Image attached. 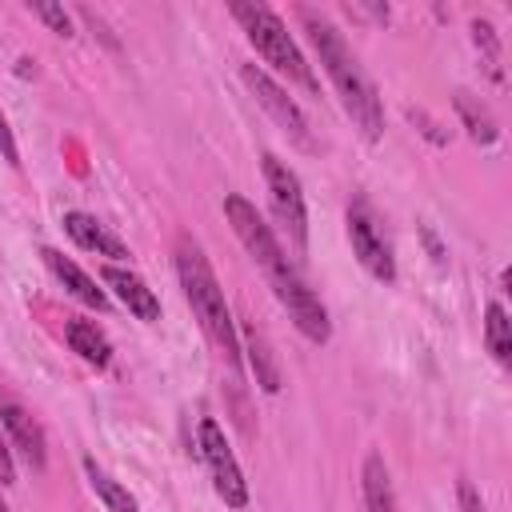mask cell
I'll return each mask as SVG.
<instances>
[{
  "instance_id": "1",
  "label": "cell",
  "mask_w": 512,
  "mask_h": 512,
  "mask_svg": "<svg viewBox=\"0 0 512 512\" xmlns=\"http://www.w3.org/2000/svg\"><path fill=\"white\" fill-rule=\"evenodd\" d=\"M300 16H304L308 40H312V48H316V56H320L328 80L336 84V96H340L344 112H348L352 124L364 132V140H380V136H384V104H380L376 84L368 80L364 64L352 56V48L344 44V36L336 32L332 20L316 16L312 8H304Z\"/></svg>"
},
{
  "instance_id": "2",
  "label": "cell",
  "mask_w": 512,
  "mask_h": 512,
  "mask_svg": "<svg viewBox=\"0 0 512 512\" xmlns=\"http://www.w3.org/2000/svg\"><path fill=\"white\" fill-rule=\"evenodd\" d=\"M176 276H180V288L200 320V328L208 332V340L216 344V352L224 356L228 368L240 364V336H236V320L228 312V300H224V288L204 256V248L192 240V236H176Z\"/></svg>"
},
{
  "instance_id": "3",
  "label": "cell",
  "mask_w": 512,
  "mask_h": 512,
  "mask_svg": "<svg viewBox=\"0 0 512 512\" xmlns=\"http://www.w3.org/2000/svg\"><path fill=\"white\" fill-rule=\"evenodd\" d=\"M232 16L240 20V28H244L248 44L264 56V64H272L280 76L296 80L300 88L316 92V76H312V68H308V60H304V52L296 48V40L288 36L284 20H280L272 8H264V4H232Z\"/></svg>"
},
{
  "instance_id": "4",
  "label": "cell",
  "mask_w": 512,
  "mask_h": 512,
  "mask_svg": "<svg viewBox=\"0 0 512 512\" xmlns=\"http://www.w3.org/2000/svg\"><path fill=\"white\" fill-rule=\"evenodd\" d=\"M224 216H228V224H232V232H236V240L248 248V256L260 264V272L268 276V284H272V292L276 288H284L292 276H296V264L284 256V248H280V240L272 236V228L264 224V216L256 212V204H248L244 196H224Z\"/></svg>"
},
{
  "instance_id": "5",
  "label": "cell",
  "mask_w": 512,
  "mask_h": 512,
  "mask_svg": "<svg viewBox=\"0 0 512 512\" xmlns=\"http://www.w3.org/2000/svg\"><path fill=\"white\" fill-rule=\"evenodd\" d=\"M196 448H200V460H204V468H208V476H212L216 496H220L228 508H244V504H248V480H244V472H240V464H236V456H232V448H228V440H224V428H220L212 416L200 420Z\"/></svg>"
},
{
  "instance_id": "6",
  "label": "cell",
  "mask_w": 512,
  "mask_h": 512,
  "mask_svg": "<svg viewBox=\"0 0 512 512\" xmlns=\"http://www.w3.org/2000/svg\"><path fill=\"white\" fill-rule=\"evenodd\" d=\"M264 184H268V200L272 212L280 220V228L288 232L292 248L304 252L308 248V212H304V192H300V176L280 160V156H264Z\"/></svg>"
},
{
  "instance_id": "7",
  "label": "cell",
  "mask_w": 512,
  "mask_h": 512,
  "mask_svg": "<svg viewBox=\"0 0 512 512\" xmlns=\"http://www.w3.org/2000/svg\"><path fill=\"white\" fill-rule=\"evenodd\" d=\"M348 240H352V252H356V260L364 264L368 276H376V280H384V284L396 280L392 248H388V240H384V232H380V224H376L368 200H352V204H348Z\"/></svg>"
},
{
  "instance_id": "8",
  "label": "cell",
  "mask_w": 512,
  "mask_h": 512,
  "mask_svg": "<svg viewBox=\"0 0 512 512\" xmlns=\"http://www.w3.org/2000/svg\"><path fill=\"white\" fill-rule=\"evenodd\" d=\"M240 80H244V88L256 96V104L300 144V148H312V136H308V120H304V112H300V104L264 72V68H256V64H244L240 68Z\"/></svg>"
},
{
  "instance_id": "9",
  "label": "cell",
  "mask_w": 512,
  "mask_h": 512,
  "mask_svg": "<svg viewBox=\"0 0 512 512\" xmlns=\"http://www.w3.org/2000/svg\"><path fill=\"white\" fill-rule=\"evenodd\" d=\"M0 428H8V436H12V444L24 452V460L40 472L44 464H48V440H44V428L32 420V412L12 396V392H4L0 388Z\"/></svg>"
},
{
  "instance_id": "10",
  "label": "cell",
  "mask_w": 512,
  "mask_h": 512,
  "mask_svg": "<svg viewBox=\"0 0 512 512\" xmlns=\"http://www.w3.org/2000/svg\"><path fill=\"white\" fill-rule=\"evenodd\" d=\"M100 280L116 292L120 304H128V312H132L136 320H144V324L160 320V300H156V292H152L136 272H128V268H120V264H104V268H100Z\"/></svg>"
},
{
  "instance_id": "11",
  "label": "cell",
  "mask_w": 512,
  "mask_h": 512,
  "mask_svg": "<svg viewBox=\"0 0 512 512\" xmlns=\"http://www.w3.org/2000/svg\"><path fill=\"white\" fill-rule=\"evenodd\" d=\"M64 232L80 244V248H88V252H96V256H112V260H124L128 256V244L120 240V236H112L96 216H88V212H64Z\"/></svg>"
},
{
  "instance_id": "12",
  "label": "cell",
  "mask_w": 512,
  "mask_h": 512,
  "mask_svg": "<svg viewBox=\"0 0 512 512\" xmlns=\"http://www.w3.org/2000/svg\"><path fill=\"white\" fill-rule=\"evenodd\" d=\"M44 260H48V268L56 272V280L80 300V304H88V308H96V312H104L108 308V296H104V288H96V280L76 264V260H68L64 252H56V248H44Z\"/></svg>"
},
{
  "instance_id": "13",
  "label": "cell",
  "mask_w": 512,
  "mask_h": 512,
  "mask_svg": "<svg viewBox=\"0 0 512 512\" xmlns=\"http://www.w3.org/2000/svg\"><path fill=\"white\" fill-rule=\"evenodd\" d=\"M64 340H68V348H72L80 360H88L92 368H108V360H112V344H108V336H104L92 320H84V316H68V324H64Z\"/></svg>"
},
{
  "instance_id": "14",
  "label": "cell",
  "mask_w": 512,
  "mask_h": 512,
  "mask_svg": "<svg viewBox=\"0 0 512 512\" xmlns=\"http://www.w3.org/2000/svg\"><path fill=\"white\" fill-rule=\"evenodd\" d=\"M244 352H248V368H252V376H256V384L264 388V392H280V364H276V356H272V348H268V340H264V332L256 328V324H244Z\"/></svg>"
},
{
  "instance_id": "15",
  "label": "cell",
  "mask_w": 512,
  "mask_h": 512,
  "mask_svg": "<svg viewBox=\"0 0 512 512\" xmlns=\"http://www.w3.org/2000/svg\"><path fill=\"white\" fill-rule=\"evenodd\" d=\"M360 480H364V504H368V512H400V504H396V488H392V476H388L384 456L372 452V456L364 460Z\"/></svg>"
},
{
  "instance_id": "16",
  "label": "cell",
  "mask_w": 512,
  "mask_h": 512,
  "mask_svg": "<svg viewBox=\"0 0 512 512\" xmlns=\"http://www.w3.org/2000/svg\"><path fill=\"white\" fill-rule=\"evenodd\" d=\"M84 476H88V488L112 508V512H140V504H136V496L120 484V480H112L92 456H84Z\"/></svg>"
},
{
  "instance_id": "17",
  "label": "cell",
  "mask_w": 512,
  "mask_h": 512,
  "mask_svg": "<svg viewBox=\"0 0 512 512\" xmlns=\"http://www.w3.org/2000/svg\"><path fill=\"white\" fill-rule=\"evenodd\" d=\"M452 104H456V112H460V120H464V128H468V136H472L476 144H496L500 128H496L492 112H488V108H484L476 96L456 92V96H452Z\"/></svg>"
},
{
  "instance_id": "18",
  "label": "cell",
  "mask_w": 512,
  "mask_h": 512,
  "mask_svg": "<svg viewBox=\"0 0 512 512\" xmlns=\"http://www.w3.org/2000/svg\"><path fill=\"white\" fill-rule=\"evenodd\" d=\"M484 340H488V348H492V356L500 360V364H508L512 360V320H508V312H504V304H488V312H484Z\"/></svg>"
},
{
  "instance_id": "19",
  "label": "cell",
  "mask_w": 512,
  "mask_h": 512,
  "mask_svg": "<svg viewBox=\"0 0 512 512\" xmlns=\"http://www.w3.org/2000/svg\"><path fill=\"white\" fill-rule=\"evenodd\" d=\"M472 44H476L480 64L488 68V76L500 84L504 80V72H500V36H496V28L488 20H472Z\"/></svg>"
},
{
  "instance_id": "20",
  "label": "cell",
  "mask_w": 512,
  "mask_h": 512,
  "mask_svg": "<svg viewBox=\"0 0 512 512\" xmlns=\"http://www.w3.org/2000/svg\"><path fill=\"white\" fill-rule=\"evenodd\" d=\"M28 12L40 16L56 36H72V16L60 8V4H48V0H28Z\"/></svg>"
},
{
  "instance_id": "21",
  "label": "cell",
  "mask_w": 512,
  "mask_h": 512,
  "mask_svg": "<svg viewBox=\"0 0 512 512\" xmlns=\"http://www.w3.org/2000/svg\"><path fill=\"white\" fill-rule=\"evenodd\" d=\"M456 500H460V512H484V500H480V492L468 476L456 480Z\"/></svg>"
},
{
  "instance_id": "22",
  "label": "cell",
  "mask_w": 512,
  "mask_h": 512,
  "mask_svg": "<svg viewBox=\"0 0 512 512\" xmlns=\"http://www.w3.org/2000/svg\"><path fill=\"white\" fill-rule=\"evenodd\" d=\"M0 156H4L8 164H20V152H16V140H12V128H8V120H4V112H0Z\"/></svg>"
},
{
  "instance_id": "23",
  "label": "cell",
  "mask_w": 512,
  "mask_h": 512,
  "mask_svg": "<svg viewBox=\"0 0 512 512\" xmlns=\"http://www.w3.org/2000/svg\"><path fill=\"white\" fill-rule=\"evenodd\" d=\"M408 120H412V124H420V132H424V136H428L432 144H444V132H436V124H432V120H428L424 112H416V108H408Z\"/></svg>"
},
{
  "instance_id": "24",
  "label": "cell",
  "mask_w": 512,
  "mask_h": 512,
  "mask_svg": "<svg viewBox=\"0 0 512 512\" xmlns=\"http://www.w3.org/2000/svg\"><path fill=\"white\" fill-rule=\"evenodd\" d=\"M16 480V468H12V448H8V440H4V432H0V484H12Z\"/></svg>"
},
{
  "instance_id": "25",
  "label": "cell",
  "mask_w": 512,
  "mask_h": 512,
  "mask_svg": "<svg viewBox=\"0 0 512 512\" xmlns=\"http://www.w3.org/2000/svg\"><path fill=\"white\" fill-rule=\"evenodd\" d=\"M0 512H8V504H4V500H0Z\"/></svg>"
}]
</instances>
